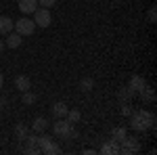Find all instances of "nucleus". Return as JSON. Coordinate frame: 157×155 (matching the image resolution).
<instances>
[{
	"label": "nucleus",
	"instance_id": "13",
	"mask_svg": "<svg viewBox=\"0 0 157 155\" xmlns=\"http://www.w3.org/2000/svg\"><path fill=\"white\" fill-rule=\"evenodd\" d=\"M67 111H69V107L65 105V103H55L52 105V115L59 119V118H65L67 115Z\"/></svg>",
	"mask_w": 157,
	"mask_h": 155
},
{
	"label": "nucleus",
	"instance_id": "14",
	"mask_svg": "<svg viewBox=\"0 0 157 155\" xmlns=\"http://www.w3.org/2000/svg\"><path fill=\"white\" fill-rule=\"evenodd\" d=\"M101 153L103 155H109V153H120V147L115 145V141H111V143H105L101 147Z\"/></svg>",
	"mask_w": 157,
	"mask_h": 155
},
{
	"label": "nucleus",
	"instance_id": "9",
	"mask_svg": "<svg viewBox=\"0 0 157 155\" xmlns=\"http://www.w3.org/2000/svg\"><path fill=\"white\" fill-rule=\"evenodd\" d=\"M21 42H23V36L17 34V32L13 29L11 34H6V42H4V44H6L9 48H19V46H21Z\"/></svg>",
	"mask_w": 157,
	"mask_h": 155
},
{
	"label": "nucleus",
	"instance_id": "12",
	"mask_svg": "<svg viewBox=\"0 0 157 155\" xmlns=\"http://www.w3.org/2000/svg\"><path fill=\"white\" fill-rule=\"evenodd\" d=\"M15 86H17V90H21V92L32 90V80H29L27 76H17V78H15Z\"/></svg>",
	"mask_w": 157,
	"mask_h": 155
},
{
	"label": "nucleus",
	"instance_id": "25",
	"mask_svg": "<svg viewBox=\"0 0 157 155\" xmlns=\"http://www.w3.org/2000/svg\"><path fill=\"white\" fill-rule=\"evenodd\" d=\"M2 84H4V78H2V73H0V90H2Z\"/></svg>",
	"mask_w": 157,
	"mask_h": 155
},
{
	"label": "nucleus",
	"instance_id": "10",
	"mask_svg": "<svg viewBox=\"0 0 157 155\" xmlns=\"http://www.w3.org/2000/svg\"><path fill=\"white\" fill-rule=\"evenodd\" d=\"M40 153H44V155H59L61 153V145H57V141H55V138H50L48 143L40 149Z\"/></svg>",
	"mask_w": 157,
	"mask_h": 155
},
{
	"label": "nucleus",
	"instance_id": "11",
	"mask_svg": "<svg viewBox=\"0 0 157 155\" xmlns=\"http://www.w3.org/2000/svg\"><path fill=\"white\" fill-rule=\"evenodd\" d=\"M48 119L46 118H36L34 119V124H32V130L36 132V134H42V132H46L48 130Z\"/></svg>",
	"mask_w": 157,
	"mask_h": 155
},
{
	"label": "nucleus",
	"instance_id": "19",
	"mask_svg": "<svg viewBox=\"0 0 157 155\" xmlns=\"http://www.w3.org/2000/svg\"><path fill=\"white\" fill-rule=\"evenodd\" d=\"M140 96L145 99L147 103H153V101H155V92H153V88H149V86H145V88L140 90Z\"/></svg>",
	"mask_w": 157,
	"mask_h": 155
},
{
	"label": "nucleus",
	"instance_id": "21",
	"mask_svg": "<svg viewBox=\"0 0 157 155\" xmlns=\"http://www.w3.org/2000/svg\"><path fill=\"white\" fill-rule=\"evenodd\" d=\"M132 95H134V92L128 88V86H126V88H121V90H120V101H121V105H124L126 101H130V99H132Z\"/></svg>",
	"mask_w": 157,
	"mask_h": 155
},
{
	"label": "nucleus",
	"instance_id": "17",
	"mask_svg": "<svg viewBox=\"0 0 157 155\" xmlns=\"http://www.w3.org/2000/svg\"><path fill=\"white\" fill-rule=\"evenodd\" d=\"M80 118H82V113H80L78 109H69V111H67V115H65V119H67V122H71L73 126L80 122Z\"/></svg>",
	"mask_w": 157,
	"mask_h": 155
},
{
	"label": "nucleus",
	"instance_id": "26",
	"mask_svg": "<svg viewBox=\"0 0 157 155\" xmlns=\"http://www.w3.org/2000/svg\"><path fill=\"white\" fill-rule=\"evenodd\" d=\"M4 50V40H0V52Z\"/></svg>",
	"mask_w": 157,
	"mask_h": 155
},
{
	"label": "nucleus",
	"instance_id": "1",
	"mask_svg": "<svg viewBox=\"0 0 157 155\" xmlns=\"http://www.w3.org/2000/svg\"><path fill=\"white\" fill-rule=\"evenodd\" d=\"M132 119H130V128L136 132H145L149 130L153 124H155V115L151 113V111H147V109H140V111H136V113H130Z\"/></svg>",
	"mask_w": 157,
	"mask_h": 155
},
{
	"label": "nucleus",
	"instance_id": "22",
	"mask_svg": "<svg viewBox=\"0 0 157 155\" xmlns=\"http://www.w3.org/2000/svg\"><path fill=\"white\" fill-rule=\"evenodd\" d=\"M55 2H57V0H38V6H42V9H50Z\"/></svg>",
	"mask_w": 157,
	"mask_h": 155
},
{
	"label": "nucleus",
	"instance_id": "20",
	"mask_svg": "<svg viewBox=\"0 0 157 155\" xmlns=\"http://www.w3.org/2000/svg\"><path fill=\"white\" fill-rule=\"evenodd\" d=\"M21 101H23L25 105H34V103H36V95H34L32 90H25L23 96H21Z\"/></svg>",
	"mask_w": 157,
	"mask_h": 155
},
{
	"label": "nucleus",
	"instance_id": "16",
	"mask_svg": "<svg viewBox=\"0 0 157 155\" xmlns=\"http://www.w3.org/2000/svg\"><path fill=\"white\" fill-rule=\"evenodd\" d=\"M92 88H94V80H92V78H82V80H80V90L90 92Z\"/></svg>",
	"mask_w": 157,
	"mask_h": 155
},
{
	"label": "nucleus",
	"instance_id": "23",
	"mask_svg": "<svg viewBox=\"0 0 157 155\" xmlns=\"http://www.w3.org/2000/svg\"><path fill=\"white\" fill-rule=\"evenodd\" d=\"M147 19H149L151 23H155V19H157V11H155V6H153V9H149V15H147Z\"/></svg>",
	"mask_w": 157,
	"mask_h": 155
},
{
	"label": "nucleus",
	"instance_id": "24",
	"mask_svg": "<svg viewBox=\"0 0 157 155\" xmlns=\"http://www.w3.org/2000/svg\"><path fill=\"white\" fill-rule=\"evenodd\" d=\"M121 113H124V115H130V113H132V109H130L128 105H126V103H124V107H121Z\"/></svg>",
	"mask_w": 157,
	"mask_h": 155
},
{
	"label": "nucleus",
	"instance_id": "15",
	"mask_svg": "<svg viewBox=\"0 0 157 155\" xmlns=\"http://www.w3.org/2000/svg\"><path fill=\"white\" fill-rule=\"evenodd\" d=\"M29 134V130H27V126L25 124H17L15 126V136L19 138V141H25V136Z\"/></svg>",
	"mask_w": 157,
	"mask_h": 155
},
{
	"label": "nucleus",
	"instance_id": "2",
	"mask_svg": "<svg viewBox=\"0 0 157 155\" xmlns=\"http://www.w3.org/2000/svg\"><path fill=\"white\" fill-rule=\"evenodd\" d=\"M52 134H55L57 138H63V141H67V138H75V136H78V132L73 130V124H71V122H67L65 118H59L55 124H52Z\"/></svg>",
	"mask_w": 157,
	"mask_h": 155
},
{
	"label": "nucleus",
	"instance_id": "7",
	"mask_svg": "<svg viewBox=\"0 0 157 155\" xmlns=\"http://www.w3.org/2000/svg\"><path fill=\"white\" fill-rule=\"evenodd\" d=\"M145 86H147V80L143 76H132V78H130V84H128V88H130L132 92H140Z\"/></svg>",
	"mask_w": 157,
	"mask_h": 155
},
{
	"label": "nucleus",
	"instance_id": "4",
	"mask_svg": "<svg viewBox=\"0 0 157 155\" xmlns=\"http://www.w3.org/2000/svg\"><path fill=\"white\" fill-rule=\"evenodd\" d=\"M120 143H121V147H120L121 155H132V153H138L140 151V143H138L136 136H128L126 134V138H121Z\"/></svg>",
	"mask_w": 157,
	"mask_h": 155
},
{
	"label": "nucleus",
	"instance_id": "8",
	"mask_svg": "<svg viewBox=\"0 0 157 155\" xmlns=\"http://www.w3.org/2000/svg\"><path fill=\"white\" fill-rule=\"evenodd\" d=\"M13 29H15V21H13L11 17H6V15H0V34H11Z\"/></svg>",
	"mask_w": 157,
	"mask_h": 155
},
{
	"label": "nucleus",
	"instance_id": "5",
	"mask_svg": "<svg viewBox=\"0 0 157 155\" xmlns=\"http://www.w3.org/2000/svg\"><path fill=\"white\" fill-rule=\"evenodd\" d=\"M34 23H36V27H48L52 23V15H50L48 9L38 6L36 11H34Z\"/></svg>",
	"mask_w": 157,
	"mask_h": 155
},
{
	"label": "nucleus",
	"instance_id": "3",
	"mask_svg": "<svg viewBox=\"0 0 157 155\" xmlns=\"http://www.w3.org/2000/svg\"><path fill=\"white\" fill-rule=\"evenodd\" d=\"M15 32L21 34V36H32V34L36 32V23H34V19H29L27 15H23L19 21H15Z\"/></svg>",
	"mask_w": 157,
	"mask_h": 155
},
{
	"label": "nucleus",
	"instance_id": "6",
	"mask_svg": "<svg viewBox=\"0 0 157 155\" xmlns=\"http://www.w3.org/2000/svg\"><path fill=\"white\" fill-rule=\"evenodd\" d=\"M38 9V0H19V11L23 15H34V11Z\"/></svg>",
	"mask_w": 157,
	"mask_h": 155
},
{
	"label": "nucleus",
	"instance_id": "18",
	"mask_svg": "<svg viewBox=\"0 0 157 155\" xmlns=\"http://www.w3.org/2000/svg\"><path fill=\"white\" fill-rule=\"evenodd\" d=\"M126 128H115V130H111V141H115V143H120L121 138H126Z\"/></svg>",
	"mask_w": 157,
	"mask_h": 155
}]
</instances>
